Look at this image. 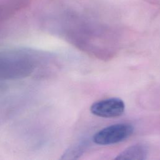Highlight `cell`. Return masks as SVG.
Here are the masks:
<instances>
[{
  "mask_svg": "<svg viewBox=\"0 0 160 160\" xmlns=\"http://www.w3.org/2000/svg\"><path fill=\"white\" fill-rule=\"evenodd\" d=\"M148 154L147 147L145 145L138 144L125 149L115 158V159L144 160L147 158Z\"/></svg>",
  "mask_w": 160,
  "mask_h": 160,
  "instance_id": "277c9868",
  "label": "cell"
},
{
  "mask_svg": "<svg viewBox=\"0 0 160 160\" xmlns=\"http://www.w3.org/2000/svg\"><path fill=\"white\" fill-rule=\"evenodd\" d=\"M2 88V85L0 84V88Z\"/></svg>",
  "mask_w": 160,
  "mask_h": 160,
  "instance_id": "5b68a950",
  "label": "cell"
},
{
  "mask_svg": "<svg viewBox=\"0 0 160 160\" xmlns=\"http://www.w3.org/2000/svg\"><path fill=\"white\" fill-rule=\"evenodd\" d=\"M125 110L124 101L118 98H110L93 103L90 111L95 116L111 118L121 116Z\"/></svg>",
  "mask_w": 160,
  "mask_h": 160,
  "instance_id": "3957f363",
  "label": "cell"
},
{
  "mask_svg": "<svg viewBox=\"0 0 160 160\" xmlns=\"http://www.w3.org/2000/svg\"><path fill=\"white\" fill-rule=\"evenodd\" d=\"M33 53L14 49L0 52V80L18 79L30 76L37 66Z\"/></svg>",
  "mask_w": 160,
  "mask_h": 160,
  "instance_id": "6da1fadb",
  "label": "cell"
},
{
  "mask_svg": "<svg viewBox=\"0 0 160 160\" xmlns=\"http://www.w3.org/2000/svg\"><path fill=\"white\" fill-rule=\"evenodd\" d=\"M134 127L129 123H118L105 127L96 132L92 138L94 143L111 145L122 142L133 132Z\"/></svg>",
  "mask_w": 160,
  "mask_h": 160,
  "instance_id": "7a4b0ae2",
  "label": "cell"
}]
</instances>
